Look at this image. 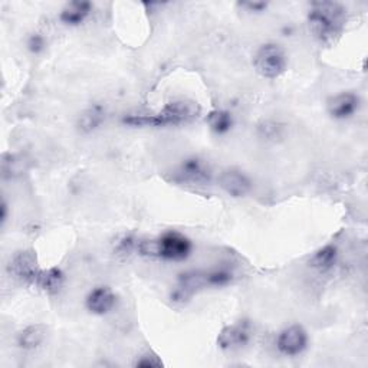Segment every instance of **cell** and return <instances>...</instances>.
Segmentation results:
<instances>
[{
	"instance_id": "3",
	"label": "cell",
	"mask_w": 368,
	"mask_h": 368,
	"mask_svg": "<svg viewBox=\"0 0 368 368\" xmlns=\"http://www.w3.org/2000/svg\"><path fill=\"white\" fill-rule=\"evenodd\" d=\"M191 242L182 233L170 230L157 239H141L135 242V249L140 255L157 258L163 260L180 262L190 256Z\"/></svg>"
},
{
	"instance_id": "14",
	"label": "cell",
	"mask_w": 368,
	"mask_h": 368,
	"mask_svg": "<svg viewBox=\"0 0 368 368\" xmlns=\"http://www.w3.org/2000/svg\"><path fill=\"white\" fill-rule=\"evenodd\" d=\"M45 335L46 328L43 325L27 327L17 334V346L23 350H35L42 344Z\"/></svg>"
},
{
	"instance_id": "19",
	"label": "cell",
	"mask_w": 368,
	"mask_h": 368,
	"mask_svg": "<svg viewBox=\"0 0 368 368\" xmlns=\"http://www.w3.org/2000/svg\"><path fill=\"white\" fill-rule=\"evenodd\" d=\"M161 365H163V361L153 353L141 355V358L137 360L135 362V367H140V368H156Z\"/></svg>"
},
{
	"instance_id": "7",
	"label": "cell",
	"mask_w": 368,
	"mask_h": 368,
	"mask_svg": "<svg viewBox=\"0 0 368 368\" xmlns=\"http://www.w3.org/2000/svg\"><path fill=\"white\" fill-rule=\"evenodd\" d=\"M277 347L286 357H297L308 347V334L301 325H290L279 334Z\"/></svg>"
},
{
	"instance_id": "23",
	"label": "cell",
	"mask_w": 368,
	"mask_h": 368,
	"mask_svg": "<svg viewBox=\"0 0 368 368\" xmlns=\"http://www.w3.org/2000/svg\"><path fill=\"white\" fill-rule=\"evenodd\" d=\"M0 219H2V225H5L6 220H8V205H6V202L2 203V216H0Z\"/></svg>"
},
{
	"instance_id": "10",
	"label": "cell",
	"mask_w": 368,
	"mask_h": 368,
	"mask_svg": "<svg viewBox=\"0 0 368 368\" xmlns=\"http://www.w3.org/2000/svg\"><path fill=\"white\" fill-rule=\"evenodd\" d=\"M360 108V96L354 92H341L330 98L328 112L335 119H347Z\"/></svg>"
},
{
	"instance_id": "1",
	"label": "cell",
	"mask_w": 368,
	"mask_h": 368,
	"mask_svg": "<svg viewBox=\"0 0 368 368\" xmlns=\"http://www.w3.org/2000/svg\"><path fill=\"white\" fill-rule=\"evenodd\" d=\"M200 115L198 103L189 100H179L168 103L159 112L154 114H130L122 118V122L131 127H170L182 126L191 122Z\"/></svg>"
},
{
	"instance_id": "11",
	"label": "cell",
	"mask_w": 368,
	"mask_h": 368,
	"mask_svg": "<svg viewBox=\"0 0 368 368\" xmlns=\"http://www.w3.org/2000/svg\"><path fill=\"white\" fill-rule=\"evenodd\" d=\"M117 297L108 286H98L92 289L87 297V308L95 315H105L115 307Z\"/></svg>"
},
{
	"instance_id": "5",
	"label": "cell",
	"mask_w": 368,
	"mask_h": 368,
	"mask_svg": "<svg viewBox=\"0 0 368 368\" xmlns=\"http://www.w3.org/2000/svg\"><path fill=\"white\" fill-rule=\"evenodd\" d=\"M173 180L190 184H207L212 180V170L202 159L189 157L176 168Z\"/></svg>"
},
{
	"instance_id": "15",
	"label": "cell",
	"mask_w": 368,
	"mask_h": 368,
	"mask_svg": "<svg viewBox=\"0 0 368 368\" xmlns=\"http://www.w3.org/2000/svg\"><path fill=\"white\" fill-rule=\"evenodd\" d=\"M338 258V251L334 244H327V246L321 248L320 251H316L312 258L309 259V265L316 269L320 272H328L330 269L334 267L337 263Z\"/></svg>"
},
{
	"instance_id": "16",
	"label": "cell",
	"mask_w": 368,
	"mask_h": 368,
	"mask_svg": "<svg viewBox=\"0 0 368 368\" xmlns=\"http://www.w3.org/2000/svg\"><path fill=\"white\" fill-rule=\"evenodd\" d=\"M104 119H105L104 108L101 105H94L88 108L85 112H82L78 121V127L82 133H92L103 126Z\"/></svg>"
},
{
	"instance_id": "17",
	"label": "cell",
	"mask_w": 368,
	"mask_h": 368,
	"mask_svg": "<svg viewBox=\"0 0 368 368\" xmlns=\"http://www.w3.org/2000/svg\"><path fill=\"white\" fill-rule=\"evenodd\" d=\"M207 121L212 131L219 135L229 133L233 127V115L226 110H216L210 112Z\"/></svg>"
},
{
	"instance_id": "21",
	"label": "cell",
	"mask_w": 368,
	"mask_h": 368,
	"mask_svg": "<svg viewBox=\"0 0 368 368\" xmlns=\"http://www.w3.org/2000/svg\"><path fill=\"white\" fill-rule=\"evenodd\" d=\"M260 133H262V137L265 138H277L281 135V127L278 124H275V122H265V124L262 127H259Z\"/></svg>"
},
{
	"instance_id": "4",
	"label": "cell",
	"mask_w": 368,
	"mask_h": 368,
	"mask_svg": "<svg viewBox=\"0 0 368 368\" xmlns=\"http://www.w3.org/2000/svg\"><path fill=\"white\" fill-rule=\"evenodd\" d=\"M253 66L263 78H279L288 68L286 52L277 43H265L255 55Z\"/></svg>"
},
{
	"instance_id": "20",
	"label": "cell",
	"mask_w": 368,
	"mask_h": 368,
	"mask_svg": "<svg viewBox=\"0 0 368 368\" xmlns=\"http://www.w3.org/2000/svg\"><path fill=\"white\" fill-rule=\"evenodd\" d=\"M45 47V38L39 34H34L28 39V49L32 54H39Z\"/></svg>"
},
{
	"instance_id": "2",
	"label": "cell",
	"mask_w": 368,
	"mask_h": 368,
	"mask_svg": "<svg viewBox=\"0 0 368 368\" xmlns=\"http://www.w3.org/2000/svg\"><path fill=\"white\" fill-rule=\"evenodd\" d=\"M346 8L337 2H315L308 13L311 34L321 43H332L346 27Z\"/></svg>"
},
{
	"instance_id": "9",
	"label": "cell",
	"mask_w": 368,
	"mask_h": 368,
	"mask_svg": "<svg viewBox=\"0 0 368 368\" xmlns=\"http://www.w3.org/2000/svg\"><path fill=\"white\" fill-rule=\"evenodd\" d=\"M219 186L232 198H243L252 189L251 179L236 168H228L219 176Z\"/></svg>"
},
{
	"instance_id": "22",
	"label": "cell",
	"mask_w": 368,
	"mask_h": 368,
	"mask_svg": "<svg viewBox=\"0 0 368 368\" xmlns=\"http://www.w3.org/2000/svg\"><path fill=\"white\" fill-rule=\"evenodd\" d=\"M240 6L246 9L248 12L260 13V12L266 10L267 3H265V2H244V3H240Z\"/></svg>"
},
{
	"instance_id": "18",
	"label": "cell",
	"mask_w": 368,
	"mask_h": 368,
	"mask_svg": "<svg viewBox=\"0 0 368 368\" xmlns=\"http://www.w3.org/2000/svg\"><path fill=\"white\" fill-rule=\"evenodd\" d=\"M233 279V274L225 267L220 269H212V271H206V284L209 288H220L226 286Z\"/></svg>"
},
{
	"instance_id": "13",
	"label": "cell",
	"mask_w": 368,
	"mask_h": 368,
	"mask_svg": "<svg viewBox=\"0 0 368 368\" xmlns=\"http://www.w3.org/2000/svg\"><path fill=\"white\" fill-rule=\"evenodd\" d=\"M65 277L61 269L49 267L46 271L39 272L35 285L42 290H45L46 293H49V295H55V293H58L62 289Z\"/></svg>"
},
{
	"instance_id": "12",
	"label": "cell",
	"mask_w": 368,
	"mask_h": 368,
	"mask_svg": "<svg viewBox=\"0 0 368 368\" xmlns=\"http://www.w3.org/2000/svg\"><path fill=\"white\" fill-rule=\"evenodd\" d=\"M91 12L92 5L89 2H71L62 9L59 19L62 23L69 24V27H78V24L85 22Z\"/></svg>"
},
{
	"instance_id": "6",
	"label": "cell",
	"mask_w": 368,
	"mask_h": 368,
	"mask_svg": "<svg viewBox=\"0 0 368 368\" xmlns=\"http://www.w3.org/2000/svg\"><path fill=\"white\" fill-rule=\"evenodd\" d=\"M252 338V325L249 321L242 320L230 324L220 331L217 344L222 350H239L249 344Z\"/></svg>"
},
{
	"instance_id": "8",
	"label": "cell",
	"mask_w": 368,
	"mask_h": 368,
	"mask_svg": "<svg viewBox=\"0 0 368 368\" xmlns=\"http://www.w3.org/2000/svg\"><path fill=\"white\" fill-rule=\"evenodd\" d=\"M39 272L41 269L38 267L36 258L32 252H19L9 263V274L23 284L35 285Z\"/></svg>"
}]
</instances>
